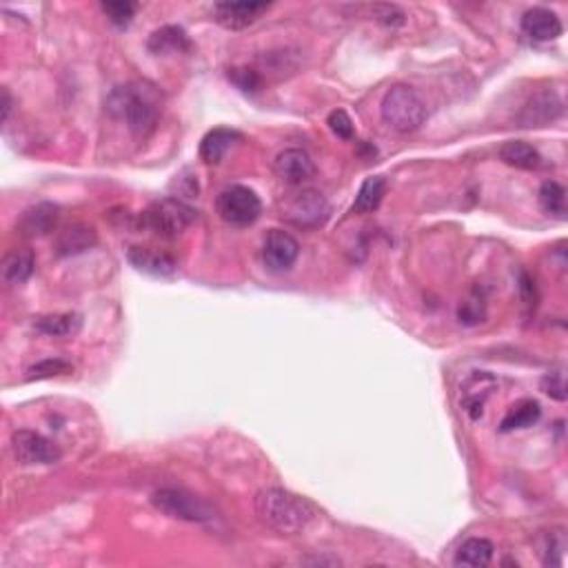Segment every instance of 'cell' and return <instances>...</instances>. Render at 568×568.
Segmentation results:
<instances>
[{
	"label": "cell",
	"mask_w": 568,
	"mask_h": 568,
	"mask_svg": "<svg viewBox=\"0 0 568 568\" xmlns=\"http://www.w3.org/2000/svg\"><path fill=\"white\" fill-rule=\"evenodd\" d=\"M495 386H498V382L486 371H475L473 375L464 380V384H462V407H464L471 419L482 418L486 398H489Z\"/></svg>",
	"instance_id": "cell-13"
},
{
	"label": "cell",
	"mask_w": 568,
	"mask_h": 568,
	"mask_svg": "<svg viewBox=\"0 0 568 568\" xmlns=\"http://www.w3.org/2000/svg\"><path fill=\"white\" fill-rule=\"evenodd\" d=\"M12 446L21 464H54L60 460V448L41 433L21 428L12 436Z\"/></svg>",
	"instance_id": "cell-8"
},
{
	"label": "cell",
	"mask_w": 568,
	"mask_h": 568,
	"mask_svg": "<svg viewBox=\"0 0 568 568\" xmlns=\"http://www.w3.org/2000/svg\"><path fill=\"white\" fill-rule=\"evenodd\" d=\"M253 506L260 522L283 536H298L316 519V509L309 500L284 489H262Z\"/></svg>",
	"instance_id": "cell-1"
},
{
	"label": "cell",
	"mask_w": 568,
	"mask_h": 568,
	"mask_svg": "<svg viewBox=\"0 0 568 568\" xmlns=\"http://www.w3.org/2000/svg\"><path fill=\"white\" fill-rule=\"evenodd\" d=\"M80 324H83V320L76 313H51V316L33 318V329L50 338L76 336L80 331Z\"/></svg>",
	"instance_id": "cell-23"
},
{
	"label": "cell",
	"mask_w": 568,
	"mask_h": 568,
	"mask_svg": "<svg viewBox=\"0 0 568 568\" xmlns=\"http://www.w3.org/2000/svg\"><path fill=\"white\" fill-rule=\"evenodd\" d=\"M127 257L138 271L160 275V278H167V275H171L178 269V265H176V260L169 253L149 249V247H131V249L127 251Z\"/></svg>",
	"instance_id": "cell-16"
},
{
	"label": "cell",
	"mask_w": 568,
	"mask_h": 568,
	"mask_svg": "<svg viewBox=\"0 0 568 568\" xmlns=\"http://www.w3.org/2000/svg\"><path fill=\"white\" fill-rule=\"evenodd\" d=\"M59 222V207L54 203H38L33 207L25 209V213L18 221V229L23 236H45Z\"/></svg>",
	"instance_id": "cell-15"
},
{
	"label": "cell",
	"mask_w": 568,
	"mask_h": 568,
	"mask_svg": "<svg viewBox=\"0 0 568 568\" xmlns=\"http://www.w3.org/2000/svg\"><path fill=\"white\" fill-rule=\"evenodd\" d=\"M278 213L291 227L318 229L329 221L331 204L318 189H295L278 200Z\"/></svg>",
	"instance_id": "cell-4"
},
{
	"label": "cell",
	"mask_w": 568,
	"mask_h": 568,
	"mask_svg": "<svg viewBox=\"0 0 568 568\" xmlns=\"http://www.w3.org/2000/svg\"><path fill=\"white\" fill-rule=\"evenodd\" d=\"M500 158H502L509 167L524 171H536L542 167V156L533 145L522 140H509L500 149Z\"/></svg>",
	"instance_id": "cell-22"
},
{
	"label": "cell",
	"mask_w": 568,
	"mask_h": 568,
	"mask_svg": "<svg viewBox=\"0 0 568 568\" xmlns=\"http://www.w3.org/2000/svg\"><path fill=\"white\" fill-rule=\"evenodd\" d=\"M195 221H198V212L180 198L156 200L140 216L142 227L154 231L156 236L167 238V240L183 236Z\"/></svg>",
	"instance_id": "cell-5"
},
{
	"label": "cell",
	"mask_w": 568,
	"mask_h": 568,
	"mask_svg": "<svg viewBox=\"0 0 568 568\" xmlns=\"http://www.w3.org/2000/svg\"><path fill=\"white\" fill-rule=\"evenodd\" d=\"M229 80H233L247 94L260 92L262 87L260 74L256 69H249V67H236V69H231L229 71Z\"/></svg>",
	"instance_id": "cell-29"
},
{
	"label": "cell",
	"mask_w": 568,
	"mask_h": 568,
	"mask_svg": "<svg viewBox=\"0 0 568 568\" xmlns=\"http://www.w3.org/2000/svg\"><path fill=\"white\" fill-rule=\"evenodd\" d=\"M9 112H12V95L7 89H3V121H7Z\"/></svg>",
	"instance_id": "cell-35"
},
{
	"label": "cell",
	"mask_w": 568,
	"mask_h": 568,
	"mask_svg": "<svg viewBox=\"0 0 568 568\" xmlns=\"http://www.w3.org/2000/svg\"><path fill=\"white\" fill-rule=\"evenodd\" d=\"M539 204H542L544 212L553 218H566V189L562 187L555 180H546V183L539 187Z\"/></svg>",
	"instance_id": "cell-26"
},
{
	"label": "cell",
	"mask_w": 568,
	"mask_h": 568,
	"mask_svg": "<svg viewBox=\"0 0 568 568\" xmlns=\"http://www.w3.org/2000/svg\"><path fill=\"white\" fill-rule=\"evenodd\" d=\"M107 104L109 112L125 118L129 131L136 138H147L158 125V94L154 89H145V85H127V87L113 89Z\"/></svg>",
	"instance_id": "cell-2"
},
{
	"label": "cell",
	"mask_w": 568,
	"mask_h": 568,
	"mask_svg": "<svg viewBox=\"0 0 568 568\" xmlns=\"http://www.w3.org/2000/svg\"><path fill=\"white\" fill-rule=\"evenodd\" d=\"M495 546L493 542L484 537H471L457 548L455 553V566H464V568H482L489 566L491 560H493Z\"/></svg>",
	"instance_id": "cell-20"
},
{
	"label": "cell",
	"mask_w": 568,
	"mask_h": 568,
	"mask_svg": "<svg viewBox=\"0 0 568 568\" xmlns=\"http://www.w3.org/2000/svg\"><path fill=\"white\" fill-rule=\"evenodd\" d=\"M238 140H240V133L233 131V129H213V131H209L207 136L203 138V142H200V158L209 162V165H216V162H221L224 158V154L231 149L233 142Z\"/></svg>",
	"instance_id": "cell-19"
},
{
	"label": "cell",
	"mask_w": 568,
	"mask_h": 568,
	"mask_svg": "<svg viewBox=\"0 0 568 568\" xmlns=\"http://www.w3.org/2000/svg\"><path fill=\"white\" fill-rule=\"evenodd\" d=\"M147 47H149L151 54L167 56V54H183V51H189L191 42L183 27L167 25L151 33Z\"/></svg>",
	"instance_id": "cell-17"
},
{
	"label": "cell",
	"mask_w": 568,
	"mask_h": 568,
	"mask_svg": "<svg viewBox=\"0 0 568 568\" xmlns=\"http://www.w3.org/2000/svg\"><path fill=\"white\" fill-rule=\"evenodd\" d=\"M71 365L65 360H45L41 365L32 366L30 369V378H54V375H63L69 374Z\"/></svg>",
	"instance_id": "cell-33"
},
{
	"label": "cell",
	"mask_w": 568,
	"mask_h": 568,
	"mask_svg": "<svg viewBox=\"0 0 568 568\" xmlns=\"http://www.w3.org/2000/svg\"><path fill=\"white\" fill-rule=\"evenodd\" d=\"M274 171L278 178L286 185L300 187L302 183L311 180L316 176V165H313L311 156L302 149H284L275 156Z\"/></svg>",
	"instance_id": "cell-11"
},
{
	"label": "cell",
	"mask_w": 568,
	"mask_h": 568,
	"mask_svg": "<svg viewBox=\"0 0 568 568\" xmlns=\"http://www.w3.org/2000/svg\"><path fill=\"white\" fill-rule=\"evenodd\" d=\"M486 316V309H484V302H482V298H469L466 302L460 304V309H457V318H460V322L464 324H477L482 322Z\"/></svg>",
	"instance_id": "cell-32"
},
{
	"label": "cell",
	"mask_w": 568,
	"mask_h": 568,
	"mask_svg": "<svg viewBox=\"0 0 568 568\" xmlns=\"http://www.w3.org/2000/svg\"><path fill=\"white\" fill-rule=\"evenodd\" d=\"M36 257L30 249H14L3 260V280L7 284H23L32 278Z\"/></svg>",
	"instance_id": "cell-21"
},
{
	"label": "cell",
	"mask_w": 568,
	"mask_h": 568,
	"mask_svg": "<svg viewBox=\"0 0 568 568\" xmlns=\"http://www.w3.org/2000/svg\"><path fill=\"white\" fill-rule=\"evenodd\" d=\"M300 256V245L291 233L283 229H271L262 240V262L269 271L283 274L295 265Z\"/></svg>",
	"instance_id": "cell-10"
},
{
	"label": "cell",
	"mask_w": 568,
	"mask_h": 568,
	"mask_svg": "<svg viewBox=\"0 0 568 568\" xmlns=\"http://www.w3.org/2000/svg\"><path fill=\"white\" fill-rule=\"evenodd\" d=\"M100 7H103L104 16L118 27H127L138 12V5L129 3V0H109V3H103Z\"/></svg>",
	"instance_id": "cell-27"
},
{
	"label": "cell",
	"mask_w": 568,
	"mask_h": 568,
	"mask_svg": "<svg viewBox=\"0 0 568 568\" xmlns=\"http://www.w3.org/2000/svg\"><path fill=\"white\" fill-rule=\"evenodd\" d=\"M522 32L527 33L528 38L539 42H546V41H555V38L562 36L564 27H562L560 16L551 9H544V7H536V9H528L527 14L522 16Z\"/></svg>",
	"instance_id": "cell-14"
},
{
	"label": "cell",
	"mask_w": 568,
	"mask_h": 568,
	"mask_svg": "<svg viewBox=\"0 0 568 568\" xmlns=\"http://www.w3.org/2000/svg\"><path fill=\"white\" fill-rule=\"evenodd\" d=\"M151 504L160 510L162 515L174 519H185V522L209 524L218 518L216 509L204 502L198 495H191L180 489H160L151 495Z\"/></svg>",
	"instance_id": "cell-6"
},
{
	"label": "cell",
	"mask_w": 568,
	"mask_h": 568,
	"mask_svg": "<svg viewBox=\"0 0 568 568\" xmlns=\"http://www.w3.org/2000/svg\"><path fill=\"white\" fill-rule=\"evenodd\" d=\"M94 245H95L94 227L76 222L60 231L59 240H56V253H59V256H76V253L92 249Z\"/></svg>",
	"instance_id": "cell-18"
},
{
	"label": "cell",
	"mask_w": 568,
	"mask_h": 568,
	"mask_svg": "<svg viewBox=\"0 0 568 568\" xmlns=\"http://www.w3.org/2000/svg\"><path fill=\"white\" fill-rule=\"evenodd\" d=\"M327 122L329 127H331V131L336 133L338 138H342V140H353V138H356V127H353V121L348 118L345 109H336V112L329 113Z\"/></svg>",
	"instance_id": "cell-30"
},
{
	"label": "cell",
	"mask_w": 568,
	"mask_h": 568,
	"mask_svg": "<svg viewBox=\"0 0 568 568\" xmlns=\"http://www.w3.org/2000/svg\"><path fill=\"white\" fill-rule=\"evenodd\" d=\"M382 121L398 133H410L427 121V104L409 85H393L382 98Z\"/></svg>",
	"instance_id": "cell-3"
},
{
	"label": "cell",
	"mask_w": 568,
	"mask_h": 568,
	"mask_svg": "<svg viewBox=\"0 0 568 568\" xmlns=\"http://www.w3.org/2000/svg\"><path fill=\"white\" fill-rule=\"evenodd\" d=\"M562 113H564V100L560 98V94L553 92V89H542V92L531 95L522 112L518 113V125L527 129L546 127L560 121Z\"/></svg>",
	"instance_id": "cell-9"
},
{
	"label": "cell",
	"mask_w": 568,
	"mask_h": 568,
	"mask_svg": "<svg viewBox=\"0 0 568 568\" xmlns=\"http://www.w3.org/2000/svg\"><path fill=\"white\" fill-rule=\"evenodd\" d=\"M566 551V536L562 528L546 533V546H544V564L546 566H562L564 564Z\"/></svg>",
	"instance_id": "cell-28"
},
{
	"label": "cell",
	"mask_w": 568,
	"mask_h": 568,
	"mask_svg": "<svg viewBox=\"0 0 568 568\" xmlns=\"http://www.w3.org/2000/svg\"><path fill=\"white\" fill-rule=\"evenodd\" d=\"M542 391L548 398L557 400V402H566V380L562 371H551V374L544 375L542 380Z\"/></svg>",
	"instance_id": "cell-31"
},
{
	"label": "cell",
	"mask_w": 568,
	"mask_h": 568,
	"mask_svg": "<svg viewBox=\"0 0 568 568\" xmlns=\"http://www.w3.org/2000/svg\"><path fill=\"white\" fill-rule=\"evenodd\" d=\"M218 216L231 227H249L260 218L262 203L257 194L245 185H231L216 198Z\"/></svg>",
	"instance_id": "cell-7"
},
{
	"label": "cell",
	"mask_w": 568,
	"mask_h": 568,
	"mask_svg": "<svg viewBox=\"0 0 568 568\" xmlns=\"http://www.w3.org/2000/svg\"><path fill=\"white\" fill-rule=\"evenodd\" d=\"M386 195V180L382 176H374V178H366L362 183L360 191L356 195V203L353 209L357 213H374L380 207V203Z\"/></svg>",
	"instance_id": "cell-25"
},
{
	"label": "cell",
	"mask_w": 568,
	"mask_h": 568,
	"mask_svg": "<svg viewBox=\"0 0 568 568\" xmlns=\"http://www.w3.org/2000/svg\"><path fill=\"white\" fill-rule=\"evenodd\" d=\"M539 415H542V407H539L536 400H522V402L513 404V407L509 409L502 424H500V431L509 433L515 431V428L533 427L539 419Z\"/></svg>",
	"instance_id": "cell-24"
},
{
	"label": "cell",
	"mask_w": 568,
	"mask_h": 568,
	"mask_svg": "<svg viewBox=\"0 0 568 568\" xmlns=\"http://www.w3.org/2000/svg\"><path fill=\"white\" fill-rule=\"evenodd\" d=\"M374 16L386 27H398L404 23V12L395 5H375Z\"/></svg>",
	"instance_id": "cell-34"
},
{
	"label": "cell",
	"mask_w": 568,
	"mask_h": 568,
	"mask_svg": "<svg viewBox=\"0 0 568 568\" xmlns=\"http://www.w3.org/2000/svg\"><path fill=\"white\" fill-rule=\"evenodd\" d=\"M269 9V3H218L213 5V18L224 30H247L262 14Z\"/></svg>",
	"instance_id": "cell-12"
}]
</instances>
